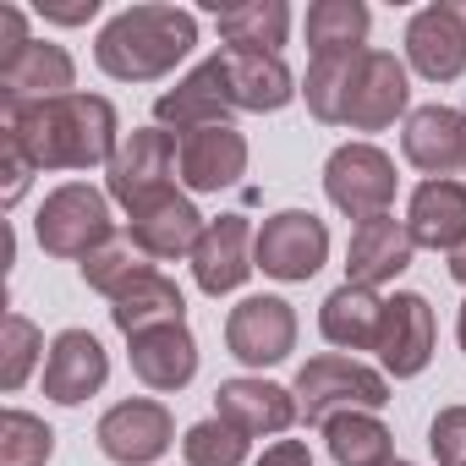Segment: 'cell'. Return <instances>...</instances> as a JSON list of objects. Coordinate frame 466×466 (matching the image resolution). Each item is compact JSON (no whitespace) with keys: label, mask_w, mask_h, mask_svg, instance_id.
I'll return each mask as SVG.
<instances>
[{"label":"cell","mask_w":466,"mask_h":466,"mask_svg":"<svg viewBox=\"0 0 466 466\" xmlns=\"http://www.w3.org/2000/svg\"><path fill=\"white\" fill-rule=\"evenodd\" d=\"M0 132L17 137L39 170H88L110 165L121 148L116 105L99 94H66L50 105H23L0 116Z\"/></svg>","instance_id":"1"},{"label":"cell","mask_w":466,"mask_h":466,"mask_svg":"<svg viewBox=\"0 0 466 466\" xmlns=\"http://www.w3.org/2000/svg\"><path fill=\"white\" fill-rule=\"evenodd\" d=\"M198 45V17L176 12V6H127L99 28L94 61L116 77V83H154L165 72H176V61H187Z\"/></svg>","instance_id":"2"},{"label":"cell","mask_w":466,"mask_h":466,"mask_svg":"<svg viewBox=\"0 0 466 466\" xmlns=\"http://www.w3.org/2000/svg\"><path fill=\"white\" fill-rule=\"evenodd\" d=\"M291 395H297V417L302 422L329 428L346 411H379L390 400V384H384V373L362 368L357 357H335L329 351V357H313V362L297 368Z\"/></svg>","instance_id":"3"},{"label":"cell","mask_w":466,"mask_h":466,"mask_svg":"<svg viewBox=\"0 0 466 466\" xmlns=\"http://www.w3.org/2000/svg\"><path fill=\"white\" fill-rule=\"evenodd\" d=\"M110 230H116L110 198L94 192L88 181L56 187V192L45 198L39 219H34V237H39V248H45L50 258H88V253H99L105 242H116Z\"/></svg>","instance_id":"4"},{"label":"cell","mask_w":466,"mask_h":466,"mask_svg":"<svg viewBox=\"0 0 466 466\" xmlns=\"http://www.w3.org/2000/svg\"><path fill=\"white\" fill-rule=\"evenodd\" d=\"M324 192H329V203L346 219H357V225L362 219H379L395 203V165L373 143H346L324 165Z\"/></svg>","instance_id":"5"},{"label":"cell","mask_w":466,"mask_h":466,"mask_svg":"<svg viewBox=\"0 0 466 466\" xmlns=\"http://www.w3.org/2000/svg\"><path fill=\"white\" fill-rule=\"evenodd\" d=\"M176 159H181V148H176V137H170L165 127H137V132L121 137L116 159L105 165V187H110V198L132 214L137 203L170 192V170H176Z\"/></svg>","instance_id":"6"},{"label":"cell","mask_w":466,"mask_h":466,"mask_svg":"<svg viewBox=\"0 0 466 466\" xmlns=\"http://www.w3.org/2000/svg\"><path fill=\"white\" fill-rule=\"evenodd\" d=\"M253 253H258V269L264 275L297 286V280H313L324 269V258H329V230L308 208H280L275 219H264Z\"/></svg>","instance_id":"7"},{"label":"cell","mask_w":466,"mask_h":466,"mask_svg":"<svg viewBox=\"0 0 466 466\" xmlns=\"http://www.w3.org/2000/svg\"><path fill=\"white\" fill-rule=\"evenodd\" d=\"M225 346L248 368H275L297 351V313L286 297H248L225 319Z\"/></svg>","instance_id":"8"},{"label":"cell","mask_w":466,"mask_h":466,"mask_svg":"<svg viewBox=\"0 0 466 466\" xmlns=\"http://www.w3.org/2000/svg\"><path fill=\"white\" fill-rule=\"evenodd\" d=\"M99 450L116 461V466H148L170 450L176 439V422L159 400H121L99 417Z\"/></svg>","instance_id":"9"},{"label":"cell","mask_w":466,"mask_h":466,"mask_svg":"<svg viewBox=\"0 0 466 466\" xmlns=\"http://www.w3.org/2000/svg\"><path fill=\"white\" fill-rule=\"evenodd\" d=\"M72 83H77L72 56L61 45H45V39H28L12 61H0V105H6V110L66 99Z\"/></svg>","instance_id":"10"},{"label":"cell","mask_w":466,"mask_h":466,"mask_svg":"<svg viewBox=\"0 0 466 466\" xmlns=\"http://www.w3.org/2000/svg\"><path fill=\"white\" fill-rule=\"evenodd\" d=\"M373 351H379L384 373L417 379L428 368V357H433V308H428V297L395 291L384 302V324H379V346Z\"/></svg>","instance_id":"11"},{"label":"cell","mask_w":466,"mask_h":466,"mask_svg":"<svg viewBox=\"0 0 466 466\" xmlns=\"http://www.w3.org/2000/svg\"><path fill=\"white\" fill-rule=\"evenodd\" d=\"M406 61L428 77V83H455L466 72V17L461 6H422L406 23Z\"/></svg>","instance_id":"12"},{"label":"cell","mask_w":466,"mask_h":466,"mask_svg":"<svg viewBox=\"0 0 466 466\" xmlns=\"http://www.w3.org/2000/svg\"><path fill=\"white\" fill-rule=\"evenodd\" d=\"M248 242H253V225L242 214H219L203 225V237L192 248V280L198 291L208 297H225V291H237L258 264L248 258Z\"/></svg>","instance_id":"13"},{"label":"cell","mask_w":466,"mask_h":466,"mask_svg":"<svg viewBox=\"0 0 466 466\" xmlns=\"http://www.w3.org/2000/svg\"><path fill=\"white\" fill-rule=\"evenodd\" d=\"M127 230H132V248L148 253V258H192V248L203 237V214L192 208V198H181L170 187V192L137 203Z\"/></svg>","instance_id":"14"},{"label":"cell","mask_w":466,"mask_h":466,"mask_svg":"<svg viewBox=\"0 0 466 466\" xmlns=\"http://www.w3.org/2000/svg\"><path fill=\"white\" fill-rule=\"evenodd\" d=\"M400 148L417 170H428L433 181H450L455 170H466V110H450V105L411 110Z\"/></svg>","instance_id":"15"},{"label":"cell","mask_w":466,"mask_h":466,"mask_svg":"<svg viewBox=\"0 0 466 466\" xmlns=\"http://www.w3.org/2000/svg\"><path fill=\"white\" fill-rule=\"evenodd\" d=\"M219 77H225V99L230 110H286L297 99V83L286 72L280 56H264V50H219Z\"/></svg>","instance_id":"16"},{"label":"cell","mask_w":466,"mask_h":466,"mask_svg":"<svg viewBox=\"0 0 466 466\" xmlns=\"http://www.w3.org/2000/svg\"><path fill=\"white\" fill-rule=\"evenodd\" d=\"M406 105H411L406 66H400L390 50H368L362 66H357L351 99H346V127H351V132H384Z\"/></svg>","instance_id":"17"},{"label":"cell","mask_w":466,"mask_h":466,"mask_svg":"<svg viewBox=\"0 0 466 466\" xmlns=\"http://www.w3.org/2000/svg\"><path fill=\"white\" fill-rule=\"evenodd\" d=\"M110 379V357L88 329H61L50 357H45V395L56 406H83L88 395H99Z\"/></svg>","instance_id":"18"},{"label":"cell","mask_w":466,"mask_h":466,"mask_svg":"<svg viewBox=\"0 0 466 466\" xmlns=\"http://www.w3.org/2000/svg\"><path fill=\"white\" fill-rule=\"evenodd\" d=\"M411 230L400 225V219H390V214H379V219H362L357 230H351V253H346V286H384V280H395V275H406L411 269Z\"/></svg>","instance_id":"19"},{"label":"cell","mask_w":466,"mask_h":466,"mask_svg":"<svg viewBox=\"0 0 466 466\" xmlns=\"http://www.w3.org/2000/svg\"><path fill=\"white\" fill-rule=\"evenodd\" d=\"M181 181L192 192H219V187H237L248 170V137L237 127H198L181 137Z\"/></svg>","instance_id":"20"},{"label":"cell","mask_w":466,"mask_h":466,"mask_svg":"<svg viewBox=\"0 0 466 466\" xmlns=\"http://www.w3.org/2000/svg\"><path fill=\"white\" fill-rule=\"evenodd\" d=\"M230 99H225V77H219V61L208 56L198 72H187L176 88H165L154 99V121L159 127H176L181 137L198 132V127H230Z\"/></svg>","instance_id":"21"},{"label":"cell","mask_w":466,"mask_h":466,"mask_svg":"<svg viewBox=\"0 0 466 466\" xmlns=\"http://www.w3.org/2000/svg\"><path fill=\"white\" fill-rule=\"evenodd\" d=\"M214 406L230 428H242L248 439L253 433H286L297 422V395L269 384V379H225L214 390Z\"/></svg>","instance_id":"22"},{"label":"cell","mask_w":466,"mask_h":466,"mask_svg":"<svg viewBox=\"0 0 466 466\" xmlns=\"http://www.w3.org/2000/svg\"><path fill=\"white\" fill-rule=\"evenodd\" d=\"M132 373L148 390H187L198 373V340L187 324H159L132 335Z\"/></svg>","instance_id":"23"},{"label":"cell","mask_w":466,"mask_h":466,"mask_svg":"<svg viewBox=\"0 0 466 466\" xmlns=\"http://www.w3.org/2000/svg\"><path fill=\"white\" fill-rule=\"evenodd\" d=\"M406 230H411L417 248L455 253V248L466 242V187H461V181H422V187L411 192Z\"/></svg>","instance_id":"24"},{"label":"cell","mask_w":466,"mask_h":466,"mask_svg":"<svg viewBox=\"0 0 466 466\" xmlns=\"http://www.w3.org/2000/svg\"><path fill=\"white\" fill-rule=\"evenodd\" d=\"M379 324H384V302L368 286H340L319 308V329L340 351H373L379 346Z\"/></svg>","instance_id":"25"},{"label":"cell","mask_w":466,"mask_h":466,"mask_svg":"<svg viewBox=\"0 0 466 466\" xmlns=\"http://www.w3.org/2000/svg\"><path fill=\"white\" fill-rule=\"evenodd\" d=\"M181 313H187V297H181V286L176 280H165V275H137L121 297H110V319H116V329L132 340V335H143V329H159V324H181Z\"/></svg>","instance_id":"26"},{"label":"cell","mask_w":466,"mask_h":466,"mask_svg":"<svg viewBox=\"0 0 466 466\" xmlns=\"http://www.w3.org/2000/svg\"><path fill=\"white\" fill-rule=\"evenodd\" d=\"M214 23L225 34V50H264L280 56L291 34V6L286 0H248V6H214Z\"/></svg>","instance_id":"27"},{"label":"cell","mask_w":466,"mask_h":466,"mask_svg":"<svg viewBox=\"0 0 466 466\" xmlns=\"http://www.w3.org/2000/svg\"><path fill=\"white\" fill-rule=\"evenodd\" d=\"M368 6L362 0H313L308 6V45L313 56H357L368 45Z\"/></svg>","instance_id":"28"},{"label":"cell","mask_w":466,"mask_h":466,"mask_svg":"<svg viewBox=\"0 0 466 466\" xmlns=\"http://www.w3.org/2000/svg\"><path fill=\"white\" fill-rule=\"evenodd\" d=\"M362 56H368V50H357V56H313L302 94H308V110H313L319 121L346 127V99H351V83H357Z\"/></svg>","instance_id":"29"},{"label":"cell","mask_w":466,"mask_h":466,"mask_svg":"<svg viewBox=\"0 0 466 466\" xmlns=\"http://www.w3.org/2000/svg\"><path fill=\"white\" fill-rule=\"evenodd\" d=\"M324 439H329L335 466H390V461H395V455H390V428H384L373 411H346V417H335V422L324 428Z\"/></svg>","instance_id":"30"},{"label":"cell","mask_w":466,"mask_h":466,"mask_svg":"<svg viewBox=\"0 0 466 466\" xmlns=\"http://www.w3.org/2000/svg\"><path fill=\"white\" fill-rule=\"evenodd\" d=\"M181 455H187V466H242L248 461V433L230 428L225 417H208V422L187 428Z\"/></svg>","instance_id":"31"},{"label":"cell","mask_w":466,"mask_h":466,"mask_svg":"<svg viewBox=\"0 0 466 466\" xmlns=\"http://www.w3.org/2000/svg\"><path fill=\"white\" fill-rule=\"evenodd\" d=\"M56 455V433L34 411H6L0 417V466H45Z\"/></svg>","instance_id":"32"},{"label":"cell","mask_w":466,"mask_h":466,"mask_svg":"<svg viewBox=\"0 0 466 466\" xmlns=\"http://www.w3.org/2000/svg\"><path fill=\"white\" fill-rule=\"evenodd\" d=\"M39 351H45L39 324L23 319V313H6V329H0V390H6V395L23 390L28 373H34V362H39Z\"/></svg>","instance_id":"33"},{"label":"cell","mask_w":466,"mask_h":466,"mask_svg":"<svg viewBox=\"0 0 466 466\" xmlns=\"http://www.w3.org/2000/svg\"><path fill=\"white\" fill-rule=\"evenodd\" d=\"M137 275H148V264L137 258L132 242H105L99 253L83 258V280H88V291H105V297H121Z\"/></svg>","instance_id":"34"},{"label":"cell","mask_w":466,"mask_h":466,"mask_svg":"<svg viewBox=\"0 0 466 466\" xmlns=\"http://www.w3.org/2000/svg\"><path fill=\"white\" fill-rule=\"evenodd\" d=\"M428 450L439 466H466V406H444L428 428Z\"/></svg>","instance_id":"35"},{"label":"cell","mask_w":466,"mask_h":466,"mask_svg":"<svg viewBox=\"0 0 466 466\" xmlns=\"http://www.w3.org/2000/svg\"><path fill=\"white\" fill-rule=\"evenodd\" d=\"M0 154H6V192H0V198H6V208L28 192V176L39 170L34 159H28V148L17 143V137H6V132H0Z\"/></svg>","instance_id":"36"},{"label":"cell","mask_w":466,"mask_h":466,"mask_svg":"<svg viewBox=\"0 0 466 466\" xmlns=\"http://www.w3.org/2000/svg\"><path fill=\"white\" fill-rule=\"evenodd\" d=\"M258 466H313V455H308L302 439H280V444H269V450L258 455Z\"/></svg>","instance_id":"37"},{"label":"cell","mask_w":466,"mask_h":466,"mask_svg":"<svg viewBox=\"0 0 466 466\" xmlns=\"http://www.w3.org/2000/svg\"><path fill=\"white\" fill-rule=\"evenodd\" d=\"M0 39H6V45H0V61H12V56L28 45V34H23V12H17V6H0Z\"/></svg>","instance_id":"38"},{"label":"cell","mask_w":466,"mask_h":466,"mask_svg":"<svg viewBox=\"0 0 466 466\" xmlns=\"http://www.w3.org/2000/svg\"><path fill=\"white\" fill-rule=\"evenodd\" d=\"M50 23H66V28H77V23H88L94 12H99V0H83V6H39Z\"/></svg>","instance_id":"39"},{"label":"cell","mask_w":466,"mask_h":466,"mask_svg":"<svg viewBox=\"0 0 466 466\" xmlns=\"http://www.w3.org/2000/svg\"><path fill=\"white\" fill-rule=\"evenodd\" d=\"M450 275H455V280H461V286H466V242H461V248H455V253H450Z\"/></svg>","instance_id":"40"},{"label":"cell","mask_w":466,"mask_h":466,"mask_svg":"<svg viewBox=\"0 0 466 466\" xmlns=\"http://www.w3.org/2000/svg\"><path fill=\"white\" fill-rule=\"evenodd\" d=\"M455 335H461V351H466V302H461V319H455Z\"/></svg>","instance_id":"41"},{"label":"cell","mask_w":466,"mask_h":466,"mask_svg":"<svg viewBox=\"0 0 466 466\" xmlns=\"http://www.w3.org/2000/svg\"><path fill=\"white\" fill-rule=\"evenodd\" d=\"M390 466H411V461H390Z\"/></svg>","instance_id":"42"},{"label":"cell","mask_w":466,"mask_h":466,"mask_svg":"<svg viewBox=\"0 0 466 466\" xmlns=\"http://www.w3.org/2000/svg\"><path fill=\"white\" fill-rule=\"evenodd\" d=\"M461 17H466V6H461Z\"/></svg>","instance_id":"43"}]
</instances>
